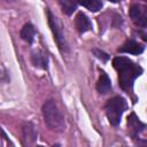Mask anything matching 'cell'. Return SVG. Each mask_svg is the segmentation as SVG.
<instances>
[{"instance_id":"1","label":"cell","mask_w":147,"mask_h":147,"mask_svg":"<svg viewBox=\"0 0 147 147\" xmlns=\"http://www.w3.org/2000/svg\"><path fill=\"white\" fill-rule=\"evenodd\" d=\"M113 65L118 72V82L123 90L131 91L136 78L142 74V68L125 56H117L113 60Z\"/></svg>"},{"instance_id":"2","label":"cell","mask_w":147,"mask_h":147,"mask_svg":"<svg viewBox=\"0 0 147 147\" xmlns=\"http://www.w3.org/2000/svg\"><path fill=\"white\" fill-rule=\"evenodd\" d=\"M42 116L45 124L55 132H62L65 127L64 117L54 100H47L42 105Z\"/></svg>"},{"instance_id":"3","label":"cell","mask_w":147,"mask_h":147,"mask_svg":"<svg viewBox=\"0 0 147 147\" xmlns=\"http://www.w3.org/2000/svg\"><path fill=\"white\" fill-rule=\"evenodd\" d=\"M125 109H126V102L122 96H114L109 99L105 106L106 115L109 123L114 126L118 125Z\"/></svg>"},{"instance_id":"4","label":"cell","mask_w":147,"mask_h":147,"mask_svg":"<svg viewBox=\"0 0 147 147\" xmlns=\"http://www.w3.org/2000/svg\"><path fill=\"white\" fill-rule=\"evenodd\" d=\"M46 15H47L48 25H49V28L52 30V33L54 36V40L57 44L59 49L62 53H67L68 52V42H67V39L64 37L63 28H62L61 22L59 21V18L48 8H46Z\"/></svg>"},{"instance_id":"5","label":"cell","mask_w":147,"mask_h":147,"mask_svg":"<svg viewBox=\"0 0 147 147\" xmlns=\"http://www.w3.org/2000/svg\"><path fill=\"white\" fill-rule=\"evenodd\" d=\"M130 17L133 21V23L137 26L145 28L147 25V14H146V8L140 6V5H132L130 8Z\"/></svg>"},{"instance_id":"6","label":"cell","mask_w":147,"mask_h":147,"mask_svg":"<svg viewBox=\"0 0 147 147\" xmlns=\"http://www.w3.org/2000/svg\"><path fill=\"white\" fill-rule=\"evenodd\" d=\"M144 49H145V46L142 44H139L136 40L130 39V40H126L118 51L121 53H127V54L139 55V54H141L144 52Z\"/></svg>"},{"instance_id":"7","label":"cell","mask_w":147,"mask_h":147,"mask_svg":"<svg viewBox=\"0 0 147 147\" xmlns=\"http://www.w3.org/2000/svg\"><path fill=\"white\" fill-rule=\"evenodd\" d=\"M75 25L79 33H85L92 30V23L84 13H78L75 17Z\"/></svg>"},{"instance_id":"8","label":"cell","mask_w":147,"mask_h":147,"mask_svg":"<svg viewBox=\"0 0 147 147\" xmlns=\"http://www.w3.org/2000/svg\"><path fill=\"white\" fill-rule=\"evenodd\" d=\"M127 126H129V131L133 138H137L138 133L145 129V124H142L134 114H131L130 117L127 118Z\"/></svg>"},{"instance_id":"9","label":"cell","mask_w":147,"mask_h":147,"mask_svg":"<svg viewBox=\"0 0 147 147\" xmlns=\"http://www.w3.org/2000/svg\"><path fill=\"white\" fill-rule=\"evenodd\" d=\"M96 90L100 94H107L111 91V82L108 75L105 71H101V75L96 83Z\"/></svg>"},{"instance_id":"10","label":"cell","mask_w":147,"mask_h":147,"mask_svg":"<svg viewBox=\"0 0 147 147\" xmlns=\"http://www.w3.org/2000/svg\"><path fill=\"white\" fill-rule=\"evenodd\" d=\"M31 62L37 68L47 69L48 57H47V55L44 52H41V51H34L32 53V55H31Z\"/></svg>"},{"instance_id":"11","label":"cell","mask_w":147,"mask_h":147,"mask_svg":"<svg viewBox=\"0 0 147 147\" xmlns=\"http://www.w3.org/2000/svg\"><path fill=\"white\" fill-rule=\"evenodd\" d=\"M34 34H36V30H34V26L31 24V23H26L24 24V26L22 28L21 30V37L23 40H25L26 42L31 44L34 39Z\"/></svg>"},{"instance_id":"12","label":"cell","mask_w":147,"mask_h":147,"mask_svg":"<svg viewBox=\"0 0 147 147\" xmlns=\"http://www.w3.org/2000/svg\"><path fill=\"white\" fill-rule=\"evenodd\" d=\"M34 127L30 124V123H28L26 124V127H24V130H23V140H24V142L28 140V145L26 146H30L33 141H34V139H36V133H34V130H33Z\"/></svg>"},{"instance_id":"13","label":"cell","mask_w":147,"mask_h":147,"mask_svg":"<svg viewBox=\"0 0 147 147\" xmlns=\"http://www.w3.org/2000/svg\"><path fill=\"white\" fill-rule=\"evenodd\" d=\"M77 2H74V1H69V0H62V1H60V6H61V8H62V11L64 13V14H67V15H71L75 10H76V8H77Z\"/></svg>"},{"instance_id":"14","label":"cell","mask_w":147,"mask_h":147,"mask_svg":"<svg viewBox=\"0 0 147 147\" xmlns=\"http://www.w3.org/2000/svg\"><path fill=\"white\" fill-rule=\"evenodd\" d=\"M80 5H82L83 7H85V8H87L88 10L93 11V13L98 11V10L101 9V7H102V2H101V1H96V0L83 1V2H80Z\"/></svg>"},{"instance_id":"15","label":"cell","mask_w":147,"mask_h":147,"mask_svg":"<svg viewBox=\"0 0 147 147\" xmlns=\"http://www.w3.org/2000/svg\"><path fill=\"white\" fill-rule=\"evenodd\" d=\"M93 53H94V55H95L98 59H100V60H101V61H103V62H106V61L109 59V55H108L107 53H105V52L100 51V49L94 48V49H93Z\"/></svg>"},{"instance_id":"16","label":"cell","mask_w":147,"mask_h":147,"mask_svg":"<svg viewBox=\"0 0 147 147\" xmlns=\"http://www.w3.org/2000/svg\"><path fill=\"white\" fill-rule=\"evenodd\" d=\"M53 147H60V146H59V145H54Z\"/></svg>"},{"instance_id":"17","label":"cell","mask_w":147,"mask_h":147,"mask_svg":"<svg viewBox=\"0 0 147 147\" xmlns=\"http://www.w3.org/2000/svg\"><path fill=\"white\" fill-rule=\"evenodd\" d=\"M37 147H44V146H37Z\"/></svg>"}]
</instances>
